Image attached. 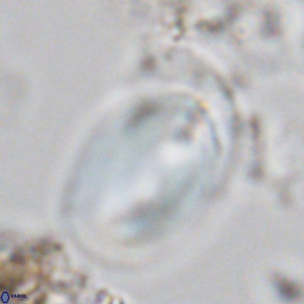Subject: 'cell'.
Masks as SVG:
<instances>
[{
    "label": "cell",
    "mask_w": 304,
    "mask_h": 304,
    "mask_svg": "<svg viewBox=\"0 0 304 304\" xmlns=\"http://www.w3.org/2000/svg\"><path fill=\"white\" fill-rule=\"evenodd\" d=\"M278 288L281 296L286 300H293L299 295V289L296 286L288 281H282L279 282Z\"/></svg>",
    "instance_id": "1"
}]
</instances>
